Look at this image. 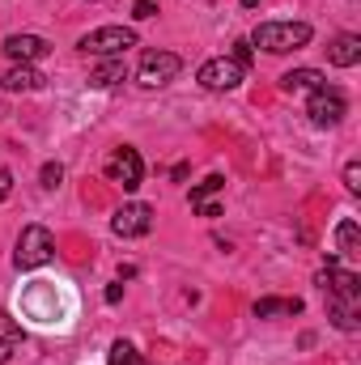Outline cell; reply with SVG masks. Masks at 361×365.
<instances>
[{
  "label": "cell",
  "instance_id": "6da1fadb",
  "mask_svg": "<svg viewBox=\"0 0 361 365\" xmlns=\"http://www.w3.org/2000/svg\"><path fill=\"white\" fill-rule=\"evenodd\" d=\"M310 26L306 21H260L255 34H251V47H264L268 56H285V51H298L310 43Z\"/></svg>",
  "mask_w": 361,
  "mask_h": 365
},
{
  "label": "cell",
  "instance_id": "7a4b0ae2",
  "mask_svg": "<svg viewBox=\"0 0 361 365\" xmlns=\"http://www.w3.org/2000/svg\"><path fill=\"white\" fill-rule=\"evenodd\" d=\"M51 255H56V238H51V230H47V225H26V230L17 234L13 264H17L21 272H30V268H43Z\"/></svg>",
  "mask_w": 361,
  "mask_h": 365
},
{
  "label": "cell",
  "instance_id": "3957f363",
  "mask_svg": "<svg viewBox=\"0 0 361 365\" xmlns=\"http://www.w3.org/2000/svg\"><path fill=\"white\" fill-rule=\"evenodd\" d=\"M77 47H81L86 56L115 60V56H123V51L136 47V30H132V26H98V30H90V34H81Z\"/></svg>",
  "mask_w": 361,
  "mask_h": 365
},
{
  "label": "cell",
  "instance_id": "277c9868",
  "mask_svg": "<svg viewBox=\"0 0 361 365\" xmlns=\"http://www.w3.org/2000/svg\"><path fill=\"white\" fill-rule=\"evenodd\" d=\"M179 68H183V60L175 51H145L141 56V68H136V81L145 90H162V86H171L179 77Z\"/></svg>",
  "mask_w": 361,
  "mask_h": 365
},
{
  "label": "cell",
  "instance_id": "5b68a950",
  "mask_svg": "<svg viewBox=\"0 0 361 365\" xmlns=\"http://www.w3.org/2000/svg\"><path fill=\"white\" fill-rule=\"evenodd\" d=\"M243 77H247V68H243V64H234L230 56H217V60H204V64H200V73H195V81H200V86H204L208 93L238 90V86H243Z\"/></svg>",
  "mask_w": 361,
  "mask_h": 365
},
{
  "label": "cell",
  "instance_id": "8992f818",
  "mask_svg": "<svg viewBox=\"0 0 361 365\" xmlns=\"http://www.w3.org/2000/svg\"><path fill=\"white\" fill-rule=\"evenodd\" d=\"M106 179L119 182L123 191H136L141 179H145V162H141V153H136L132 145H119V149L106 158Z\"/></svg>",
  "mask_w": 361,
  "mask_h": 365
},
{
  "label": "cell",
  "instance_id": "52a82bcc",
  "mask_svg": "<svg viewBox=\"0 0 361 365\" xmlns=\"http://www.w3.org/2000/svg\"><path fill=\"white\" fill-rule=\"evenodd\" d=\"M319 289L327 297H340V302L361 306V276L349 272V268H340V259H327V268L319 272Z\"/></svg>",
  "mask_w": 361,
  "mask_h": 365
},
{
  "label": "cell",
  "instance_id": "ba28073f",
  "mask_svg": "<svg viewBox=\"0 0 361 365\" xmlns=\"http://www.w3.org/2000/svg\"><path fill=\"white\" fill-rule=\"evenodd\" d=\"M306 115H310V123L315 128H336L345 115H349V102H345V93L340 90H315L310 93V102H306Z\"/></svg>",
  "mask_w": 361,
  "mask_h": 365
},
{
  "label": "cell",
  "instance_id": "9c48e42d",
  "mask_svg": "<svg viewBox=\"0 0 361 365\" xmlns=\"http://www.w3.org/2000/svg\"><path fill=\"white\" fill-rule=\"evenodd\" d=\"M111 230H115L119 238H141V234H149V230H153V208H149V204H141V200H132V204L115 208Z\"/></svg>",
  "mask_w": 361,
  "mask_h": 365
},
{
  "label": "cell",
  "instance_id": "30bf717a",
  "mask_svg": "<svg viewBox=\"0 0 361 365\" xmlns=\"http://www.w3.org/2000/svg\"><path fill=\"white\" fill-rule=\"evenodd\" d=\"M0 51H4L13 64H34V60H43V56L51 51V43H47L43 34H9V38L0 43Z\"/></svg>",
  "mask_w": 361,
  "mask_h": 365
},
{
  "label": "cell",
  "instance_id": "8fae6325",
  "mask_svg": "<svg viewBox=\"0 0 361 365\" xmlns=\"http://www.w3.org/2000/svg\"><path fill=\"white\" fill-rule=\"evenodd\" d=\"M43 81H47V77H43L34 64H13V68L0 77V86L9 93H34V90H43Z\"/></svg>",
  "mask_w": 361,
  "mask_h": 365
},
{
  "label": "cell",
  "instance_id": "7c38bea8",
  "mask_svg": "<svg viewBox=\"0 0 361 365\" xmlns=\"http://www.w3.org/2000/svg\"><path fill=\"white\" fill-rule=\"evenodd\" d=\"M323 86H327V77H323L319 68H293V73L280 77V90L285 93H298V90L315 93V90H323Z\"/></svg>",
  "mask_w": 361,
  "mask_h": 365
},
{
  "label": "cell",
  "instance_id": "4fadbf2b",
  "mask_svg": "<svg viewBox=\"0 0 361 365\" xmlns=\"http://www.w3.org/2000/svg\"><path fill=\"white\" fill-rule=\"evenodd\" d=\"M327 60H332L336 68H353L361 60V38L357 34H340V38L327 47Z\"/></svg>",
  "mask_w": 361,
  "mask_h": 365
},
{
  "label": "cell",
  "instance_id": "5bb4252c",
  "mask_svg": "<svg viewBox=\"0 0 361 365\" xmlns=\"http://www.w3.org/2000/svg\"><path fill=\"white\" fill-rule=\"evenodd\" d=\"M128 77V68H123V56H115V60H102L98 68L90 73V86L93 90H111V86H119Z\"/></svg>",
  "mask_w": 361,
  "mask_h": 365
},
{
  "label": "cell",
  "instance_id": "9a60e30c",
  "mask_svg": "<svg viewBox=\"0 0 361 365\" xmlns=\"http://www.w3.org/2000/svg\"><path fill=\"white\" fill-rule=\"evenodd\" d=\"M327 314H332V323H336L340 331H357L361 306H353V302H340V297H327Z\"/></svg>",
  "mask_w": 361,
  "mask_h": 365
},
{
  "label": "cell",
  "instance_id": "2e32d148",
  "mask_svg": "<svg viewBox=\"0 0 361 365\" xmlns=\"http://www.w3.org/2000/svg\"><path fill=\"white\" fill-rule=\"evenodd\" d=\"M272 314H302V302L298 297H260L255 319H272Z\"/></svg>",
  "mask_w": 361,
  "mask_h": 365
},
{
  "label": "cell",
  "instance_id": "e0dca14e",
  "mask_svg": "<svg viewBox=\"0 0 361 365\" xmlns=\"http://www.w3.org/2000/svg\"><path fill=\"white\" fill-rule=\"evenodd\" d=\"M336 247H340V255H361V230L353 217H345L336 225Z\"/></svg>",
  "mask_w": 361,
  "mask_h": 365
},
{
  "label": "cell",
  "instance_id": "ac0fdd59",
  "mask_svg": "<svg viewBox=\"0 0 361 365\" xmlns=\"http://www.w3.org/2000/svg\"><path fill=\"white\" fill-rule=\"evenodd\" d=\"M106 365H149V361H145L128 340H115V344H111V353H106Z\"/></svg>",
  "mask_w": 361,
  "mask_h": 365
},
{
  "label": "cell",
  "instance_id": "d6986e66",
  "mask_svg": "<svg viewBox=\"0 0 361 365\" xmlns=\"http://www.w3.org/2000/svg\"><path fill=\"white\" fill-rule=\"evenodd\" d=\"M221 187H225V179H221V175H208V179L200 182V187H191V208L208 204V200H213V195H217Z\"/></svg>",
  "mask_w": 361,
  "mask_h": 365
},
{
  "label": "cell",
  "instance_id": "ffe728a7",
  "mask_svg": "<svg viewBox=\"0 0 361 365\" xmlns=\"http://www.w3.org/2000/svg\"><path fill=\"white\" fill-rule=\"evenodd\" d=\"M21 340H26V331H21V327L0 310V344H21Z\"/></svg>",
  "mask_w": 361,
  "mask_h": 365
},
{
  "label": "cell",
  "instance_id": "44dd1931",
  "mask_svg": "<svg viewBox=\"0 0 361 365\" xmlns=\"http://www.w3.org/2000/svg\"><path fill=\"white\" fill-rule=\"evenodd\" d=\"M251 56H255V47H251V38H238V43L230 47V60H234V64H243V68L251 64Z\"/></svg>",
  "mask_w": 361,
  "mask_h": 365
},
{
  "label": "cell",
  "instance_id": "7402d4cb",
  "mask_svg": "<svg viewBox=\"0 0 361 365\" xmlns=\"http://www.w3.org/2000/svg\"><path fill=\"white\" fill-rule=\"evenodd\" d=\"M60 182H64V166H60V162H47V166H43V187L56 191Z\"/></svg>",
  "mask_w": 361,
  "mask_h": 365
},
{
  "label": "cell",
  "instance_id": "603a6c76",
  "mask_svg": "<svg viewBox=\"0 0 361 365\" xmlns=\"http://www.w3.org/2000/svg\"><path fill=\"white\" fill-rule=\"evenodd\" d=\"M158 4H162V0H132V17H136V21H149V17L158 13Z\"/></svg>",
  "mask_w": 361,
  "mask_h": 365
},
{
  "label": "cell",
  "instance_id": "cb8c5ba5",
  "mask_svg": "<svg viewBox=\"0 0 361 365\" xmlns=\"http://www.w3.org/2000/svg\"><path fill=\"white\" fill-rule=\"evenodd\" d=\"M345 187H349L353 195H361V162H349V166H345Z\"/></svg>",
  "mask_w": 361,
  "mask_h": 365
},
{
  "label": "cell",
  "instance_id": "d4e9b609",
  "mask_svg": "<svg viewBox=\"0 0 361 365\" xmlns=\"http://www.w3.org/2000/svg\"><path fill=\"white\" fill-rule=\"evenodd\" d=\"M102 297H106V306H119V297H123V280H119V284H106Z\"/></svg>",
  "mask_w": 361,
  "mask_h": 365
},
{
  "label": "cell",
  "instance_id": "484cf974",
  "mask_svg": "<svg viewBox=\"0 0 361 365\" xmlns=\"http://www.w3.org/2000/svg\"><path fill=\"white\" fill-rule=\"evenodd\" d=\"M9 191H13V175H9V170H0V204L9 200Z\"/></svg>",
  "mask_w": 361,
  "mask_h": 365
},
{
  "label": "cell",
  "instance_id": "4316f807",
  "mask_svg": "<svg viewBox=\"0 0 361 365\" xmlns=\"http://www.w3.org/2000/svg\"><path fill=\"white\" fill-rule=\"evenodd\" d=\"M9 357H13V344H0V365L9 361Z\"/></svg>",
  "mask_w": 361,
  "mask_h": 365
}]
</instances>
